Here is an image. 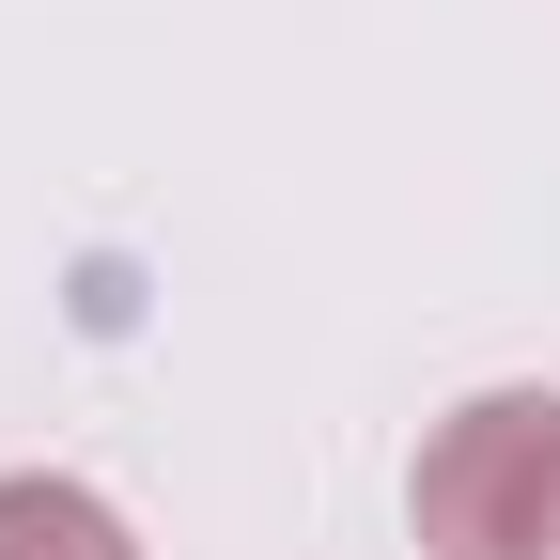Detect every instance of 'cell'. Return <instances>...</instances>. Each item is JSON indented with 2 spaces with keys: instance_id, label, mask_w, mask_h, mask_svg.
I'll return each mask as SVG.
<instances>
[{
  "instance_id": "obj_1",
  "label": "cell",
  "mask_w": 560,
  "mask_h": 560,
  "mask_svg": "<svg viewBox=\"0 0 560 560\" xmlns=\"http://www.w3.org/2000/svg\"><path fill=\"white\" fill-rule=\"evenodd\" d=\"M420 560H560V389H467L405 467Z\"/></svg>"
},
{
  "instance_id": "obj_2",
  "label": "cell",
  "mask_w": 560,
  "mask_h": 560,
  "mask_svg": "<svg viewBox=\"0 0 560 560\" xmlns=\"http://www.w3.org/2000/svg\"><path fill=\"white\" fill-rule=\"evenodd\" d=\"M0 560H140V529L79 467H0Z\"/></svg>"
}]
</instances>
